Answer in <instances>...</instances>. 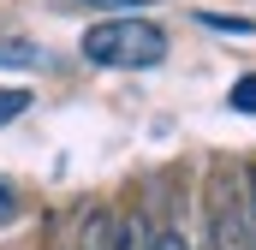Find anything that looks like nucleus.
<instances>
[{
	"instance_id": "obj_1",
	"label": "nucleus",
	"mask_w": 256,
	"mask_h": 250,
	"mask_svg": "<svg viewBox=\"0 0 256 250\" xmlns=\"http://www.w3.org/2000/svg\"><path fill=\"white\" fill-rule=\"evenodd\" d=\"M84 60L108 72H149L167 60V30L149 18H102L84 30Z\"/></svg>"
},
{
	"instance_id": "obj_2",
	"label": "nucleus",
	"mask_w": 256,
	"mask_h": 250,
	"mask_svg": "<svg viewBox=\"0 0 256 250\" xmlns=\"http://www.w3.org/2000/svg\"><path fill=\"white\" fill-rule=\"evenodd\" d=\"M208 250H256V214L250 190L238 179H220L208 196Z\"/></svg>"
},
{
	"instance_id": "obj_3",
	"label": "nucleus",
	"mask_w": 256,
	"mask_h": 250,
	"mask_svg": "<svg viewBox=\"0 0 256 250\" xmlns=\"http://www.w3.org/2000/svg\"><path fill=\"white\" fill-rule=\"evenodd\" d=\"M114 250H149V226L137 214H120L114 220Z\"/></svg>"
},
{
	"instance_id": "obj_4",
	"label": "nucleus",
	"mask_w": 256,
	"mask_h": 250,
	"mask_svg": "<svg viewBox=\"0 0 256 250\" xmlns=\"http://www.w3.org/2000/svg\"><path fill=\"white\" fill-rule=\"evenodd\" d=\"M24 108H30V90H0V125H12Z\"/></svg>"
},
{
	"instance_id": "obj_5",
	"label": "nucleus",
	"mask_w": 256,
	"mask_h": 250,
	"mask_svg": "<svg viewBox=\"0 0 256 250\" xmlns=\"http://www.w3.org/2000/svg\"><path fill=\"white\" fill-rule=\"evenodd\" d=\"M226 102H232L238 114H256V72H250V78H238V84H232V96H226Z\"/></svg>"
},
{
	"instance_id": "obj_6",
	"label": "nucleus",
	"mask_w": 256,
	"mask_h": 250,
	"mask_svg": "<svg viewBox=\"0 0 256 250\" xmlns=\"http://www.w3.org/2000/svg\"><path fill=\"white\" fill-rule=\"evenodd\" d=\"M149 250H191V244H185V238L167 226V232H149Z\"/></svg>"
},
{
	"instance_id": "obj_7",
	"label": "nucleus",
	"mask_w": 256,
	"mask_h": 250,
	"mask_svg": "<svg viewBox=\"0 0 256 250\" xmlns=\"http://www.w3.org/2000/svg\"><path fill=\"white\" fill-rule=\"evenodd\" d=\"M36 60V48H0V66H30Z\"/></svg>"
},
{
	"instance_id": "obj_8",
	"label": "nucleus",
	"mask_w": 256,
	"mask_h": 250,
	"mask_svg": "<svg viewBox=\"0 0 256 250\" xmlns=\"http://www.w3.org/2000/svg\"><path fill=\"white\" fill-rule=\"evenodd\" d=\"M78 6H149V0H78Z\"/></svg>"
}]
</instances>
